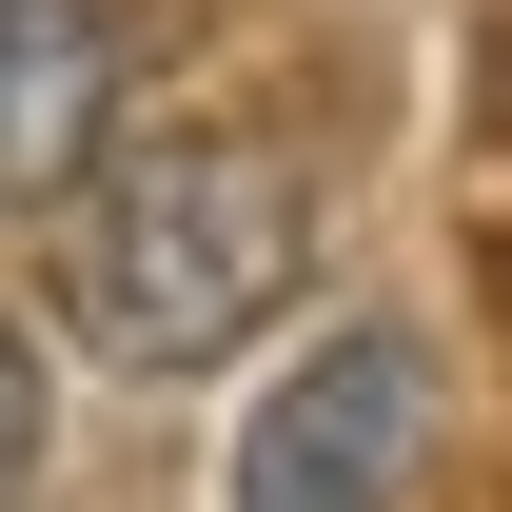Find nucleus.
<instances>
[{
	"label": "nucleus",
	"instance_id": "obj_1",
	"mask_svg": "<svg viewBox=\"0 0 512 512\" xmlns=\"http://www.w3.org/2000/svg\"><path fill=\"white\" fill-rule=\"evenodd\" d=\"M79 335L119 355V375H217L296 276H316V178L276 158V138H99L79 158Z\"/></svg>",
	"mask_w": 512,
	"mask_h": 512
},
{
	"label": "nucleus",
	"instance_id": "obj_2",
	"mask_svg": "<svg viewBox=\"0 0 512 512\" xmlns=\"http://www.w3.org/2000/svg\"><path fill=\"white\" fill-rule=\"evenodd\" d=\"M414 453H434V355L394 316H355V335H316L296 375L256 394L237 512H414Z\"/></svg>",
	"mask_w": 512,
	"mask_h": 512
},
{
	"label": "nucleus",
	"instance_id": "obj_3",
	"mask_svg": "<svg viewBox=\"0 0 512 512\" xmlns=\"http://www.w3.org/2000/svg\"><path fill=\"white\" fill-rule=\"evenodd\" d=\"M119 138V20L99 0H0V217L60 197Z\"/></svg>",
	"mask_w": 512,
	"mask_h": 512
},
{
	"label": "nucleus",
	"instance_id": "obj_4",
	"mask_svg": "<svg viewBox=\"0 0 512 512\" xmlns=\"http://www.w3.org/2000/svg\"><path fill=\"white\" fill-rule=\"evenodd\" d=\"M20 473H40V355L0 335V512H20Z\"/></svg>",
	"mask_w": 512,
	"mask_h": 512
}]
</instances>
